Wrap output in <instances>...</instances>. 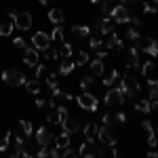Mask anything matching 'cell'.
I'll list each match as a JSON object with an SVG mask.
<instances>
[{
    "label": "cell",
    "instance_id": "1",
    "mask_svg": "<svg viewBox=\"0 0 158 158\" xmlns=\"http://www.w3.org/2000/svg\"><path fill=\"white\" fill-rule=\"evenodd\" d=\"M124 93H122L118 86H108V91H106V97H103V101H106V106L112 110H120L122 103H124Z\"/></svg>",
    "mask_w": 158,
    "mask_h": 158
},
{
    "label": "cell",
    "instance_id": "2",
    "mask_svg": "<svg viewBox=\"0 0 158 158\" xmlns=\"http://www.w3.org/2000/svg\"><path fill=\"white\" fill-rule=\"evenodd\" d=\"M97 141H101L103 146H116V143H118V133H116V124H103V127H99Z\"/></svg>",
    "mask_w": 158,
    "mask_h": 158
},
{
    "label": "cell",
    "instance_id": "3",
    "mask_svg": "<svg viewBox=\"0 0 158 158\" xmlns=\"http://www.w3.org/2000/svg\"><path fill=\"white\" fill-rule=\"evenodd\" d=\"M76 101H78V106L82 110H86V112H97L99 110V99L93 95V93H89V91H82L78 97H74Z\"/></svg>",
    "mask_w": 158,
    "mask_h": 158
},
{
    "label": "cell",
    "instance_id": "4",
    "mask_svg": "<svg viewBox=\"0 0 158 158\" xmlns=\"http://www.w3.org/2000/svg\"><path fill=\"white\" fill-rule=\"evenodd\" d=\"M118 89H120L122 93H124V97L133 99L137 97V93L141 91V86H139V82L135 80V78H131V76H124L120 82H118Z\"/></svg>",
    "mask_w": 158,
    "mask_h": 158
},
{
    "label": "cell",
    "instance_id": "5",
    "mask_svg": "<svg viewBox=\"0 0 158 158\" xmlns=\"http://www.w3.org/2000/svg\"><path fill=\"white\" fill-rule=\"evenodd\" d=\"M2 80L11 86H23L25 85V74L21 70H4L2 72Z\"/></svg>",
    "mask_w": 158,
    "mask_h": 158
},
{
    "label": "cell",
    "instance_id": "6",
    "mask_svg": "<svg viewBox=\"0 0 158 158\" xmlns=\"http://www.w3.org/2000/svg\"><path fill=\"white\" fill-rule=\"evenodd\" d=\"M135 47H137V51L148 53L150 57H156L158 55V42L154 38H139V40H135Z\"/></svg>",
    "mask_w": 158,
    "mask_h": 158
},
{
    "label": "cell",
    "instance_id": "7",
    "mask_svg": "<svg viewBox=\"0 0 158 158\" xmlns=\"http://www.w3.org/2000/svg\"><path fill=\"white\" fill-rule=\"evenodd\" d=\"M110 17H112L114 23H129V17H131V15H129V6H127V4H114Z\"/></svg>",
    "mask_w": 158,
    "mask_h": 158
},
{
    "label": "cell",
    "instance_id": "8",
    "mask_svg": "<svg viewBox=\"0 0 158 158\" xmlns=\"http://www.w3.org/2000/svg\"><path fill=\"white\" fill-rule=\"evenodd\" d=\"M34 137H36V143H38V146H51V143L55 141V133H51V131L47 129V127H44V124L36 129Z\"/></svg>",
    "mask_w": 158,
    "mask_h": 158
},
{
    "label": "cell",
    "instance_id": "9",
    "mask_svg": "<svg viewBox=\"0 0 158 158\" xmlns=\"http://www.w3.org/2000/svg\"><path fill=\"white\" fill-rule=\"evenodd\" d=\"M49 44H51V36L47 32H36V34L32 36V47L36 51H44Z\"/></svg>",
    "mask_w": 158,
    "mask_h": 158
},
{
    "label": "cell",
    "instance_id": "10",
    "mask_svg": "<svg viewBox=\"0 0 158 158\" xmlns=\"http://www.w3.org/2000/svg\"><path fill=\"white\" fill-rule=\"evenodd\" d=\"M32 15L30 13H17L15 15V19H13V25L17 27V30H30L32 27Z\"/></svg>",
    "mask_w": 158,
    "mask_h": 158
},
{
    "label": "cell",
    "instance_id": "11",
    "mask_svg": "<svg viewBox=\"0 0 158 158\" xmlns=\"http://www.w3.org/2000/svg\"><path fill=\"white\" fill-rule=\"evenodd\" d=\"M21 57H23V63L27 65V68H34L38 61H40V57H38V51L34 49V47H25V49L21 51Z\"/></svg>",
    "mask_w": 158,
    "mask_h": 158
},
{
    "label": "cell",
    "instance_id": "12",
    "mask_svg": "<svg viewBox=\"0 0 158 158\" xmlns=\"http://www.w3.org/2000/svg\"><path fill=\"white\" fill-rule=\"evenodd\" d=\"M106 49H108V51H122V49H124V40H122L120 34H116V32L108 34V40H106Z\"/></svg>",
    "mask_w": 158,
    "mask_h": 158
},
{
    "label": "cell",
    "instance_id": "13",
    "mask_svg": "<svg viewBox=\"0 0 158 158\" xmlns=\"http://www.w3.org/2000/svg\"><path fill=\"white\" fill-rule=\"evenodd\" d=\"M82 133H85L86 141H95V139H97V133H99V124L93 122V120H89L85 127H82Z\"/></svg>",
    "mask_w": 158,
    "mask_h": 158
},
{
    "label": "cell",
    "instance_id": "14",
    "mask_svg": "<svg viewBox=\"0 0 158 158\" xmlns=\"http://www.w3.org/2000/svg\"><path fill=\"white\" fill-rule=\"evenodd\" d=\"M127 68L129 70H137L139 68V51H137V47H131L129 53H127Z\"/></svg>",
    "mask_w": 158,
    "mask_h": 158
},
{
    "label": "cell",
    "instance_id": "15",
    "mask_svg": "<svg viewBox=\"0 0 158 158\" xmlns=\"http://www.w3.org/2000/svg\"><path fill=\"white\" fill-rule=\"evenodd\" d=\"M61 129L65 131V133H70V135H74V133H78L80 131V122H78V118H65V120L61 122Z\"/></svg>",
    "mask_w": 158,
    "mask_h": 158
},
{
    "label": "cell",
    "instance_id": "16",
    "mask_svg": "<svg viewBox=\"0 0 158 158\" xmlns=\"http://www.w3.org/2000/svg\"><path fill=\"white\" fill-rule=\"evenodd\" d=\"M114 21H112V17H106V19H101L97 23V32L99 34H103V36H108V34H112L114 32Z\"/></svg>",
    "mask_w": 158,
    "mask_h": 158
},
{
    "label": "cell",
    "instance_id": "17",
    "mask_svg": "<svg viewBox=\"0 0 158 158\" xmlns=\"http://www.w3.org/2000/svg\"><path fill=\"white\" fill-rule=\"evenodd\" d=\"M74 68H76V63H74V59L72 57H65V59H61V63H59V76H68V74H72L74 72Z\"/></svg>",
    "mask_w": 158,
    "mask_h": 158
},
{
    "label": "cell",
    "instance_id": "18",
    "mask_svg": "<svg viewBox=\"0 0 158 158\" xmlns=\"http://www.w3.org/2000/svg\"><path fill=\"white\" fill-rule=\"evenodd\" d=\"M47 17H49V21L53 25H61L63 21H65V15H63V11H61V9H51Z\"/></svg>",
    "mask_w": 158,
    "mask_h": 158
},
{
    "label": "cell",
    "instance_id": "19",
    "mask_svg": "<svg viewBox=\"0 0 158 158\" xmlns=\"http://www.w3.org/2000/svg\"><path fill=\"white\" fill-rule=\"evenodd\" d=\"M17 131L23 135L25 139H30V137L34 135V127H32V122H30V120H19V127H17Z\"/></svg>",
    "mask_w": 158,
    "mask_h": 158
},
{
    "label": "cell",
    "instance_id": "20",
    "mask_svg": "<svg viewBox=\"0 0 158 158\" xmlns=\"http://www.w3.org/2000/svg\"><path fill=\"white\" fill-rule=\"evenodd\" d=\"M25 91L30 93V95H40V91H42V86H40V80L34 78V80H25Z\"/></svg>",
    "mask_w": 158,
    "mask_h": 158
},
{
    "label": "cell",
    "instance_id": "21",
    "mask_svg": "<svg viewBox=\"0 0 158 158\" xmlns=\"http://www.w3.org/2000/svg\"><path fill=\"white\" fill-rule=\"evenodd\" d=\"M89 68H91V76H101V74L106 72V65H103V61H101V59L89 61Z\"/></svg>",
    "mask_w": 158,
    "mask_h": 158
},
{
    "label": "cell",
    "instance_id": "22",
    "mask_svg": "<svg viewBox=\"0 0 158 158\" xmlns=\"http://www.w3.org/2000/svg\"><path fill=\"white\" fill-rule=\"evenodd\" d=\"M57 148H68L72 141H70V133H65L63 129H61V133L59 135H55V141H53Z\"/></svg>",
    "mask_w": 158,
    "mask_h": 158
},
{
    "label": "cell",
    "instance_id": "23",
    "mask_svg": "<svg viewBox=\"0 0 158 158\" xmlns=\"http://www.w3.org/2000/svg\"><path fill=\"white\" fill-rule=\"evenodd\" d=\"M72 34L76 38H89L91 36V27H89V25H72Z\"/></svg>",
    "mask_w": 158,
    "mask_h": 158
},
{
    "label": "cell",
    "instance_id": "24",
    "mask_svg": "<svg viewBox=\"0 0 158 158\" xmlns=\"http://www.w3.org/2000/svg\"><path fill=\"white\" fill-rule=\"evenodd\" d=\"M139 70H141V76L143 78H152L154 72H156V65H154V61H146L143 65H139Z\"/></svg>",
    "mask_w": 158,
    "mask_h": 158
},
{
    "label": "cell",
    "instance_id": "25",
    "mask_svg": "<svg viewBox=\"0 0 158 158\" xmlns=\"http://www.w3.org/2000/svg\"><path fill=\"white\" fill-rule=\"evenodd\" d=\"M57 57H59V59L72 57V44H70V42H59V49H57Z\"/></svg>",
    "mask_w": 158,
    "mask_h": 158
},
{
    "label": "cell",
    "instance_id": "26",
    "mask_svg": "<svg viewBox=\"0 0 158 158\" xmlns=\"http://www.w3.org/2000/svg\"><path fill=\"white\" fill-rule=\"evenodd\" d=\"M101 76H103V86L108 89V86H112L116 80H118V70H112V72H108V74L103 72Z\"/></svg>",
    "mask_w": 158,
    "mask_h": 158
},
{
    "label": "cell",
    "instance_id": "27",
    "mask_svg": "<svg viewBox=\"0 0 158 158\" xmlns=\"http://www.w3.org/2000/svg\"><path fill=\"white\" fill-rule=\"evenodd\" d=\"M122 38H127V40L135 42V40H139V38H141V34H139V30H137V27H127V30H124V36H122Z\"/></svg>",
    "mask_w": 158,
    "mask_h": 158
},
{
    "label": "cell",
    "instance_id": "28",
    "mask_svg": "<svg viewBox=\"0 0 158 158\" xmlns=\"http://www.w3.org/2000/svg\"><path fill=\"white\" fill-rule=\"evenodd\" d=\"M89 61H91V57H89L86 51H78V55L74 57V63H76V65H86Z\"/></svg>",
    "mask_w": 158,
    "mask_h": 158
},
{
    "label": "cell",
    "instance_id": "29",
    "mask_svg": "<svg viewBox=\"0 0 158 158\" xmlns=\"http://www.w3.org/2000/svg\"><path fill=\"white\" fill-rule=\"evenodd\" d=\"M135 110H137L139 114H150V112H152V103H150L148 99H141V101L135 106Z\"/></svg>",
    "mask_w": 158,
    "mask_h": 158
},
{
    "label": "cell",
    "instance_id": "30",
    "mask_svg": "<svg viewBox=\"0 0 158 158\" xmlns=\"http://www.w3.org/2000/svg\"><path fill=\"white\" fill-rule=\"evenodd\" d=\"M11 139H13V133H11V131H6V133L0 137V152H6V150H9Z\"/></svg>",
    "mask_w": 158,
    "mask_h": 158
},
{
    "label": "cell",
    "instance_id": "31",
    "mask_svg": "<svg viewBox=\"0 0 158 158\" xmlns=\"http://www.w3.org/2000/svg\"><path fill=\"white\" fill-rule=\"evenodd\" d=\"M49 36H51V40H55V42H63V27H61V25H55Z\"/></svg>",
    "mask_w": 158,
    "mask_h": 158
},
{
    "label": "cell",
    "instance_id": "32",
    "mask_svg": "<svg viewBox=\"0 0 158 158\" xmlns=\"http://www.w3.org/2000/svg\"><path fill=\"white\" fill-rule=\"evenodd\" d=\"M44 76H47V86H49V89H55V86H59L57 85V78H59V72H47L44 74Z\"/></svg>",
    "mask_w": 158,
    "mask_h": 158
},
{
    "label": "cell",
    "instance_id": "33",
    "mask_svg": "<svg viewBox=\"0 0 158 158\" xmlns=\"http://www.w3.org/2000/svg\"><path fill=\"white\" fill-rule=\"evenodd\" d=\"M93 82H95V76H91V74H86L85 78L80 80V91H89V89L93 86Z\"/></svg>",
    "mask_w": 158,
    "mask_h": 158
},
{
    "label": "cell",
    "instance_id": "34",
    "mask_svg": "<svg viewBox=\"0 0 158 158\" xmlns=\"http://www.w3.org/2000/svg\"><path fill=\"white\" fill-rule=\"evenodd\" d=\"M13 30H15V25L11 21H6V23H0V36H11Z\"/></svg>",
    "mask_w": 158,
    "mask_h": 158
},
{
    "label": "cell",
    "instance_id": "35",
    "mask_svg": "<svg viewBox=\"0 0 158 158\" xmlns=\"http://www.w3.org/2000/svg\"><path fill=\"white\" fill-rule=\"evenodd\" d=\"M112 9H114V0H101V13H103L106 17H110Z\"/></svg>",
    "mask_w": 158,
    "mask_h": 158
},
{
    "label": "cell",
    "instance_id": "36",
    "mask_svg": "<svg viewBox=\"0 0 158 158\" xmlns=\"http://www.w3.org/2000/svg\"><path fill=\"white\" fill-rule=\"evenodd\" d=\"M55 108H57V106H55ZM49 110V114H47V122H49V124H61L59 122V116H57V110Z\"/></svg>",
    "mask_w": 158,
    "mask_h": 158
},
{
    "label": "cell",
    "instance_id": "37",
    "mask_svg": "<svg viewBox=\"0 0 158 158\" xmlns=\"http://www.w3.org/2000/svg\"><path fill=\"white\" fill-rule=\"evenodd\" d=\"M13 47H15V49H19V51H23L25 47H30V44H27V40H25V38L15 36V38H13Z\"/></svg>",
    "mask_w": 158,
    "mask_h": 158
},
{
    "label": "cell",
    "instance_id": "38",
    "mask_svg": "<svg viewBox=\"0 0 158 158\" xmlns=\"http://www.w3.org/2000/svg\"><path fill=\"white\" fill-rule=\"evenodd\" d=\"M42 53H44V59H49V61H53V59H59V57H57V49H53V47H47V49L42 51Z\"/></svg>",
    "mask_w": 158,
    "mask_h": 158
},
{
    "label": "cell",
    "instance_id": "39",
    "mask_svg": "<svg viewBox=\"0 0 158 158\" xmlns=\"http://www.w3.org/2000/svg\"><path fill=\"white\" fill-rule=\"evenodd\" d=\"M34 70H36V74H34V78H38V80H40V78H42V76H44V74H47V65H44V63H40V61H38L36 65H34Z\"/></svg>",
    "mask_w": 158,
    "mask_h": 158
},
{
    "label": "cell",
    "instance_id": "40",
    "mask_svg": "<svg viewBox=\"0 0 158 158\" xmlns=\"http://www.w3.org/2000/svg\"><path fill=\"white\" fill-rule=\"evenodd\" d=\"M112 120H114V124H118V127H120V124H124V122H127V114L118 110V112L112 116Z\"/></svg>",
    "mask_w": 158,
    "mask_h": 158
},
{
    "label": "cell",
    "instance_id": "41",
    "mask_svg": "<svg viewBox=\"0 0 158 158\" xmlns=\"http://www.w3.org/2000/svg\"><path fill=\"white\" fill-rule=\"evenodd\" d=\"M57 116H59V122H63L65 120V118H68V116H70V114H68V106H57Z\"/></svg>",
    "mask_w": 158,
    "mask_h": 158
},
{
    "label": "cell",
    "instance_id": "42",
    "mask_svg": "<svg viewBox=\"0 0 158 158\" xmlns=\"http://www.w3.org/2000/svg\"><path fill=\"white\" fill-rule=\"evenodd\" d=\"M101 44H103V40L99 36H89V47H91V49H99Z\"/></svg>",
    "mask_w": 158,
    "mask_h": 158
},
{
    "label": "cell",
    "instance_id": "43",
    "mask_svg": "<svg viewBox=\"0 0 158 158\" xmlns=\"http://www.w3.org/2000/svg\"><path fill=\"white\" fill-rule=\"evenodd\" d=\"M156 6H158L156 0H148V2H143V11L146 13H156Z\"/></svg>",
    "mask_w": 158,
    "mask_h": 158
},
{
    "label": "cell",
    "instance_id": "44",
    "mask_svg": "<svg viewBox=\"0 0 158 158\" xmlns=\"http://www.w3.org/2000/svg\"><path fill=\"white\" fill-rule=\"evenodd\" d=\"M21 148H23V146H17V143H13V148H11V150H9V154H11L13 158L21 156Z\"/></svg>",
    "mask_w": 158,
    "mask_h": 158
},
{
    "label": "cell",
    "instance_id": "45",
    "mask_svg": "<svg viewBox=\"0 0 158 158\" xmlns=\"http://www.w3.org/2000/svg\"><path fill=\"white\" fill-rule=\"evenodd\" d=\"M141 129H143V133H154V127H152V122H150V120H143V122H141Z\"/></svg>",
    "mask_w": 158,
    "mask_h": 158
},
{
    "label": "cell",
    "instance_id": "46",
    "mask_svg": "<svg viewBox=\"0 0 158 158\" xmlns=\"http://www.w3.org/2000/svg\"><path fill=\"white\" fill-rule=\"evenodd\" d=\"M156 133H148V146L150 148H156Z\"/></svg>",
    "mask_w": 158,
    "mask_h": 158
},
{
    "label": "cell",
    "instance_id": "47",
    "mask_svg": "<svg viewBox=\"0 0 158 158\" xmlns=\"http://www.w3.org/2000/svg\"><path fill=\"white\" fill-rule=\"evenodd\" d=\"M148 91H158V82L154 78H148Z\"/></svg>",
    "mask_w": 158,
    "mask_h": 158
},
{
    "label": "cell",
    "instance_id": "48",
    "mask_svg": "<svg viewBox=\"0 0 158 158\" xmlns=\"http://www.w3.org/2000/svg\"><path fill=\"white\" fill-rule=\"evenodd\" d=\"M129 21H131V25H133V27H137V30H139V27H141V19H139V17H129Z\"/></svg>",
    "mask_w": 158,
    "mask_h": 158
},
{
    "label": "cell",
    "instance_id": "49",
    "mask_svg": "<svg viewBox=\"0 0 158 158\" xmlns=\"http://www.w3.org/2000/svg\"><path fill=\"white\" fill-rule=\"evenodd\" d=\"M101 122H103V124H114V120H112V114H110V112H106V114L101 116Z\"/></svg>",
    "mask_w": 158,
    "mask_h": 158
},
{
    "label": "cell",
    "instance_id": "50",
    "mask_svg": "<svg viewBox=\"0 0 158 158\" xmlns=\"http://www.w3.org/2000/svg\"><path fill=\"white\" fill-rule=\"evenodd\" d=\"M108 53H110L108 49H103V51H97V55H95V59H101V61H103L106 57H108Z\"/></svg>",
    "mask_w": 158,
    "mask_h": 158
},
{
    "label": "cell",
    "instance_id": "51",
    "mask_svg": "<svg viewBox=\"0 0 158 158\" xmlns=\"http://www.w3.org/2000/svg\"><path fill=\"white\" fill-rule=\"evenodd\" d=\"M55 106H57V103H55V99H53V97H51V99H44V108H47V110H53Z\"/></svg>",
    "mask_w": 158,
    "mask_h": 158
},
{
    "label": "cell",
    "instance_id": "52",
    "mask_svg": "<svg viewBox=\"0 0 158 158\" xmlns=\"http://www.w3.org/2000/svg\"><path fill=\"white\" fill-rule=\"evenodd\" d=\"M36 108H44V97L36 95Z\"/></svg>",
    "mask_w": 158,
    "mask_h": 158
},
{
    "label": "cell",
    "instance_id": "53",
    "mask_svg": "<svg viewBox=\"0 0 158 158\" xmlns=\"http://www.w3.org/2000/svg\"><path fill=\"white\" fill-rule=\"evenodd\" d=\"M61 97L65 99V101H72V99H74V95L70 93V91H63V95H61Z\"/></svg>",
    "mask_w": 158,
    "mask_h": 158
},
{
    "label": "cell",
    "instance_id": "54",
    "mask_svg": "<svg viewBox=\"0 0 158 158\" xmlns=\"http://www.w3.org/2000/svg\"><path fill=\"white\" fill-rule=\"evenodd\" d=\"M122 4H139V2H143V0H120Z\"/></svg>",
    "mask_w": 158,
    "mask_h": 158
},
{
    "label": "cell",
    "instance_id": "55",
    "mask_svg": "<svg viewBox=\"0 0 158 158\" xmlns=\"http://www.w3.org/2000/svg\"><path fill=\"white\" fill-rule=\"evenodd\" d=\"M15 15H17V11H15V9H9V17H11V21L15 19Z\"/></svg>",
    "mask_w": 158,
    "mask_h": 158
},
{
    "label": "cell",
    "instance_id": "56",
    "mask_svg": "<svg viewBox=\"0 0 158 158\" xmlns=\"http://www.w3.org/2000/svg\"><path fill=\"white\" fill-rule=\"evenodd\" d=\"M91 2H93V4H99V2H101V0H91Z\"/></svg>",
    "mask_w": 158,
    "mask_h": 158
}]
</instances>
